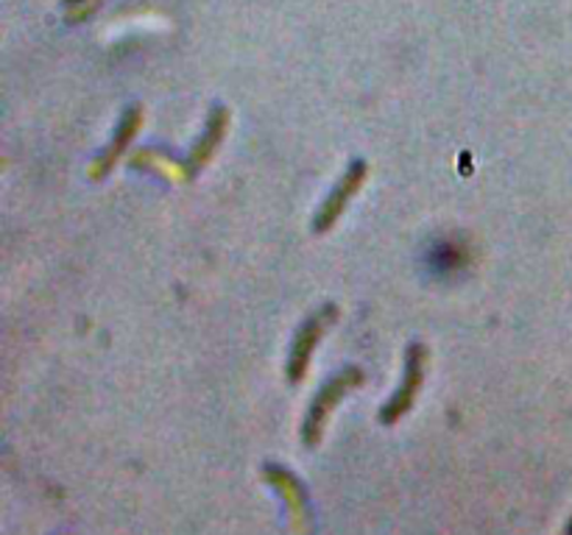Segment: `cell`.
<instances>
[{
    "label": "cell",
    "instance_id": "7a4b0ae2",
    "mask_svg": "<svg viewBox=\"0 0 572 535\" xmlns=\"http://www.w3.org/2000/svg\"><path fill=\"white\" fill-rule=\"evenodd\" d=\"M338 321V307L335 304H324L322 309H316L302 327L296 329L291 340V349H288V363H285V380L291 385H299L311 369V360H313V351L316 346L322 343L324 332H327L330 324Z\"/></svg>",
    "mask_w": 572,
    "mask_h": 535
},
{
    "label": "cell",
    "instance_id": "277c9868",
    "mask_svg": "<svg viewBox=\"0 0 572 535\" xmlns=\"http://www.w3.org/2000/svg\"><path fill=\"white\" fill-rule=\"evenodd\" d=\"M366 176H369V165H366V160H352L349 167L344 171V176L335 182L330 196L324 198L322 207H319L316 218H313V232L324 234L338 223V218L344 215V209L349 207L352 198L358 196L360 187L366 185Z\"/></svg>",
    "mask_w": 572,
    "mask_h": 535
},
{
    "label": "cell",
    "instance_id": "6da1fadb",
    "mask_svg": "<svg viewBox=\"0 0 572 535\" xmlns=\"http://www.w3.org/2000/svg\"><path fill=\"white\" fill-rule=\"evenodd\" d=\"M358 385H364V371H360L358 365H346V369H341L338 374H333L322 387H319V393L313 396L311 407H307V416H304L302 424L304 446H316L319 440H322L324 424H327L330 413L338 407V402L352 391V387Z\"/></svg>",
    "mask_w": 572,
    "mask_h": 535
},
{
    "label": "cell",
    "instance_id": "8992f818",
    "mask_svg": "<svg viewBox=\"0 0 572 535\" xmlns=\"http://www.w3.org/2000/svg\"><path fill=\"white\" fill-rule=\"evenodd\" d=\"M227 129H229V109L218 103V107H213V112H209L207 123H204L202 138L196 140V145L191 149V154L182 160L180 176L185 178V182H193V178H196L198 173L209 165V160L215 156L218 145H222L224 138H227Z\"/></svg>",
    "mask_w": 572,
    "mask_h": 535
},
{
    "label": "cell",
    "instance_id": "ba28073f",
    "mask_svg": "<svg viewBox=\"0 0 572 535\" xmlns=\"http://www.w3.org/2000/svg\"><path fill=\"white\" fill-rule=\"evenodd\" d=\"M65 7L76 9V12L71 14V20H82L90 12H96V9L101 7V0H65Z\"/></svg>",
    "mask_w": 572,
    "mask_h": 535
},
{
    "label": "cell",
    "instance_id": "5b68a950",
    "mask_svg": "<svg viewBox=\"0 0 572 535\" xmlns=\"http://www.w3.org/2000/svg\"><path fill=\"white\" fill-rule=\"evenodd\" d=\"M140 129H143V107H140V103H131V107L120 114V120H118V125H115L112 140L107 143V149H104L101 154L93 160V165H90L93 182H101V178H107L109 173H112V167L123 160L126 151H129V145L134 143V138H138Z\"/></svg>",
    "mask_w": 572,
    "mask_h": 535
},
{
    "label": "cell",
    "instance_id": "52a82bcc",
    "mask_svg": "<svg viewBox=\"0 0 572 535\" xmlns=\"http://www.w3.org/2000/svg\"><path fill=\"white\" fill-rule=\"evenodd\" d=\"M262 477H266V482H271V485L280 488V494L285 496V502H288V507H291L293 516H296L299 522H304V516H307V496H304V491H302V485L296 482V477H293L291 471L282 469V466H266Z\"/></svg>",
    "mask_w": 572,
    "mask_h": 535
},
{
    "label": "cell",
    "instance_id": "3957f363",
    "mask_svg": "<svg viewBox=\"0 0 572 535\" xmlns=\"http://www.w3.org/2000/svg\"><path fill=\"white\" fill-rule=\"evenodd\" d=\"M424 371H428V346L411 343L406 351V369H402L400 387L393 391V396L388 398L380 411V422L386 424V427L397 424L408 411H411L413 402H417V396H419V391H422Z\"/></svg>",
    "mask_w": 572,
    "mask_h": 535
}]
</instances>
